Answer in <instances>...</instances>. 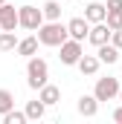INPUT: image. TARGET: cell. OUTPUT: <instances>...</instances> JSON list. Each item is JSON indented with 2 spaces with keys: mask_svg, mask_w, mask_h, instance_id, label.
I'll use <instances>...</instances> for the list:
<instances>
[{
  "mask_svg": "<svg viewBox=\"0 0 122 124\" xmlns=\"http://www.w3.org/2000/svg\"><path fill=\"white\" fill-rule=\"evenodd\" d=\"M35 32H38L35 38H38L41 46H55V49L70 38V35H67V23H61V20H44Z\"/></svg>",
  "mask_w": 122,
  "mask_h": 124,
  "instance_id": "obj_1",
  "label": "cell"
},
{
  "mask_svg": "<svg viewBox=\"0 0 122 124\" xmlns=\"http://www.w3.org/2000/svg\"><path fill=\"white\" fill-rule=\"evenodd\" d=\"M105 23H108V29H122V9H116V12H108L105 15Z\"/></svg>",
  "mask_w": 122,
  "mask_h": 124,
  "instance_id": "obj_19",
  "label": "cell"
},
{
  "mask_svg": "<svg viewBox=\"0 0 122 124\" xmlns=\"http://www.w3.org/2000/svg\"><path fill=\"white\" fill-rule=\"evenodd\" d=\"M113 121H116V124H122V104L113 110Z\"/></svg>",
  "mask_w": 122,
  "mask_h": 124,
  "instance_id": "obj_23",
  "label": "cell"
},
{
  "mask_svg": "<svg viewBox=\"0 0 122 124\" xmlns=\"http://www.w3.org/2000/svg\"><path fill=\"white\" fill-rule=\"evenodd\" d=\"M87 40H90L93 46L108 43V40H111V29H108V23H105V20H102V23H90V29H87Z\"/></svg>",
  "mask_w": 122,
  "mask_h": 124,
  "instance_id": "obj_6",
  "label": "cell"
},
{
  "mask_svg": "<svg viewBox=\"0 0 122 124\" xmlns=\"http://www.w3.org/2000/svg\"><path fill=\"white\" fill-rule=\"evenodd\" d=\"M116 93H119V78H113V75H108V78H96L93 95H96L99 104H102V101H113Z\"/></svg>",
  "mask_w": 122,
  "mask_h": 124,
  "instance_id": "obj_4",
  "label": "cell"
},
{
  "mask_svg": "<svg viewBox=\"0 0 122 124\" xmlns=\"http://www.w3.org/2000/svg\"><path fill=\"white\" fill-rule=\"evenodd\" d=\"M99 52H96V58H99V63H116L119 61V49L108 40V43H102V46H96Z\"/></svg>",
  "mask_w": 122,
  "mask_h": 124,
  "instance_id": "obj_13",
  "label": "cell"
},
{
  "mask_svg": "<svg viewBox=\"0 0 122 124\" xmlns=\"http://www.w3.org/2000/svg\"><path fill=\"white\" fill-rule=\"evenodd\" d=\"M116 98H119V101H122V87H119V93H116Z\"/></svg>",
  "mask_w": 122,
  "mask_h": 124,
  "instance_id": "obj_24",
  "label": "cell"
},
{
  "mask_svg": "<svg viewBox=\"0 0 122 124\" xmlns=\"http://www.w3.org/2000/svg\"><path fill=\"white\" fill-rule=\"evenodd\" d=\"M18 46V38H15V32H0V52H12Z\"/></svg>",
  "mask_w": 122,
  "mask_h": 124,
  "instance_id": "obj_17",
  "label": "cell"
},
{
  "mask_svg": "<svg viewBox=\"0 0 122 124\" xmlns=\"http://www.w3.org/2000/svg\"><path fill=\"white\" fill-rule=\"evenodd\" d=\"M105 15H108L105 3H96V0H93V3L84 6V20H87V23H102V20H105Z\"/></svg>",
  "mask_w": 122,
  "mask_h": 124,
  "instance_id": "obj_10",
  "label": "cell"
},
{
  "mask_svg": "<svg viewBox=\"0 0 122 124\" xmlns=\"http://www.w3.org/2000/svg\"><path fill=\"white\" fill-rule=\"evenodd\" d=\"M41 23H44V12H41L38 6H32V3H23V6H18V26H20V29L35 32Z\"/></svg>",
  "mask_w": 122,
  "mask_h": 124,
  "instance_id": "obj_3",
  "label": "cell"
},
{
  "mask_svg": "<svg viewBox=\"0 0 122 124\" xmlns=\"http://www.w3.org/2000/svg\"><path fill=\"white\" fill-rule=\"evenodd\" d=\"M41 12H44V20H61V3L58 0H47L41 6Z\"/></svg>",
  "mask_w": 122,
  "mask_h": 124,
  "instance_id": "obj_16",
  "label": "cell"
},
{
  "mask_svg": "<svg viewBox=\"0 0 122 124\" xmlns=\"http://www.w3.org/2000/svg\"><path fill=\"white\" fill-rule=\"evenodd\" d=\"M0 118H3V124H26V113H18V110L12 107V110L3 113Z\"/></svg>",
  "mask_w": 122,
  "mask_h": 124,
  "instance_id": "obj_18",
  "label": "cell"
},
{
  "mask_svg": "<svg viewBox=\"0 0 122 124\" xmlns=\"http://www.w3.org/2000/svg\"><path fill=\"white\" fill-rule=\"evenodd\" d=\"M0 29H6V32L18 29V9L9 6V3H0Z\"/></svg>",
  "mask_w": 122,
  "mask_h": 124,
  "instance_id": "obj_7",
  "label": "cell"
},
{
  "mask_svg": "<svg viewBox=\"0 0 122 124\" xmlns=\"http://www.w3.org/2000/svg\"><path fill=\"white\" fill-rule=\"evenodd\" d=\"M15 52H18V55H23V58H32V55H38V38H35V35H26V38H20V40H18V46H15Z\"/></svg>",
  "mask_w": 122,
  "mask_h": 124,
  "instance_id": "obj_11",
  "label": "cell"
},
{
  "mask_svg": "<svg viewBox=\"0 0 122 124\" xmlns=\"http://www.w3.org/2000/svg\"><path fill=\"white\" fill-rule=\"evenodd\" d=\"M58 49H61V55H58V58H61V63H64V66H76V61L84 55V49H81V40H73V38H67V40L61 43Z\"/></svg>",
  "mask_w": 122,
  "mask_h": 124,
  "instance_id": "obj_5",
  "label": "cell"
},
{
  "mask_svg": "<svg viewBox=\"0 0 122 124\" xmlns=\"http://www.w3.org/2000/svg\"><path fill=\"white\" fill-rule=\"evenodd\" d=\"M47 81H50V63L44 58H38V55L26 58V84L32 90H41Z\"/></svg>",
  "mask_w": 122,
  "mask_h": 124,
  "instance_id": "obj_2",
  "label": "cell"
},
{
  "mask_svg": "<svg viewBox=\"0 0 122 124\" xmlns=\"http://www.w3.org/2000/svg\"><path fill=\"white\" fill-rule=\"evenodd\" d=\"M23 113H26V121H41V118H44V113H47V104H44L41 98H35V101L26 104V110H23Z\"/></svg>",
  "mask_w": 122,
  "mask_h": 124,
  "instance_id": "obj_15",
  "label": "cell"
},
{
  "mask_svg": "<svg viewBox=\"0 0 122 124\" xmlns=\"http://www.w3.org/2000/svg\"><path fill=\"white\" fill-rule=\"evenodd\" d=\"M87 29H90V23H87L84 17H73V20L67 23V35H70L73 40H84V38H87Z\"/></svg>",
  "mask_w": 122,
  "mask_h": 124,
  "instance_id": "obj_8",
  "label": "cell"
},
{
  "mask_svg": "<svg viewBox=\"0 0 122 124\" xmlns=\"http://www.w3.org/2000/svg\"><path fill=\"white\" fill-rule=\"evenodd\" d=\"M105 9H108V12H116V9H122V0H108Z\"/></svg>",
  "mask_w": 122,
  "mask_h": 124,
  "instance_id": "obj_22",
  "label": "cell"
},
{
  "mask_svg": "<svg viewBox=\"0 0 122 124\" xmlns=\"http://www.w3.org/2000/svg\"><path fill=\"white\" fill-rule=\"evenodd\" d=\"M0 3H6V0H0Z\"/></svg>",
  "mask_w": 122,
  "mask_h": 124,
  "instance_id": "obj_25",
  "label": "cell"
},
{
  "mask_svg": "<svg viewBox=\"0 0 122 124\" xmlns=\"http://www.w3.org/2000/svg\"><path fill=\"white\" fill-rule=\"evenodd\" d=\"M38 98H41L47 107H52V104H58V101H61V90L55 87V84H50V81H47V84L38 90Z\"/></svg>",
  "mask_w": 122,
  "mask_h": 124,
  "instance_id": "obj_12",
  "label": "cell"
},
{
  "mask_svg": "<svg viewBox=\"0 0 122 124\" xmlns=\"http://www.w3.org/2000/svg\"><path fill=\"white\" fill-rule=\"evenodd\" d=\"M76 66H79L81 75H96V72H99V58H96V55H81V58L76 61Z\"/></svg>",
  "mask_w": 122,
  "mask_h": 124,
  "instance_id": "obj_14",
  "label": "cell"
},
{
  "mask_svg": "<svg viewBox=\"0 0 122 124\" xmlns=\"http://www.w3.org/2000/svg\"><path fill=\"white\" fill-rule=\"evenodd\" d=\"M76 110H79V116L93 118V116L99 113V101H96V95H81V98H79V104H76Z\"/></svg>",
  "mask_w": 122,
  "mask_h": 124,
  "instance_id": "obj_9",
  "label": "cell"
},
{
  "mask_svg": "<svg viewBox=\"0 0 122 124\" xmlns=\"http://www.w3.org/2000/svg\"><path fill=\"white\" fill-rule=\"evenodd\" d=\"M111 43L122 52V29H113V32H111Z\"/></svg>",
  "mask_w": 122,
  "mask_h": 124,
  "instance_id": "obj_21",
  "label": "cell"
},
{
  "mask_svg": "<svg viewBox=\"0 0 122 124\" xmlns=\"http://www.w3.org/2000/svg\"><path fill=\"white\" fill-rule=\"evenodd\" d=\"M12 107H15V95L9 93V90H0V116L9 113Z\"/></svg>",
  "mask_w": 122,
  "mask_h": 124,
  "instance_id": "obj_20",
  "label": "cell"
}]
</instances>
